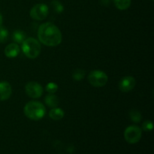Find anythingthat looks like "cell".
Returning <instances> with one entry per match:
<instances>
[{
    "instance_id": "cell-11",
    "label": "cell",
    "mask_w": 154,
    "mask_h": 154,
    "mask_svg": "<svg viewBox=\"0 0 154 154\" xmlns=\"http://www.w3.org/2000/svg\"><path fill=\"white\" fill-rule=\"evenodd\" d=\"M65 112L63 109L56 107L53 108L49 112V117L54 120H60L64 117Z\"/></svg>"
},
{
    "instance_id": "cell-22",
    "label": "cell",
    "mask_w": 154,
    "mask_h": 154,
    "mask_svg": "<svg viewBox=\"0 0 154 154\" xmlns=\"http://www.w3.org/2000/svg\"><path fill=\"white\" fill-rule=\"evenodd\" d=\"M2 21H3V17H2V15L1 12H0V26H2Z\"/></svg>"
},
{
    "instance_id": "cell-17",
    "label": "cell",
    "mask_w": 154,
    "mask_h": 154,
    "mask_svg": "<svg viewBox=\"0 0 154 154\" xmlns=\"http://www.w3.org/2000/svg\"><path fill=\"white\" fill-rule=\"evenodd\" d=\"M51 6L54 11L57 14H60L64 11V6L58 0H54L51 2Z\"/></svg>"
},
{
    "instance_id": "cell-18",
    "label": "cell",
    "mask_w": 154,
    "mask_h": 154,
    "mask_svg": "<svg viewBox=\"0 0 154 154\" xmlns=\"http://www.w3.org/2000/svg\"><path fill=\"white\" fill-rule=\"evenodd\" d=\"M58 85H57L56 83L54 82H50L45 87V90L48 92V93H51V94H54L57 92L58 90Z\"/></svg>"
},
{
    "instance_id": "cell-3",
    "label": "cell",
    "mask_w": 154,
    "mask_h": 154,
    "mask_svg": "<svg viewBox=\"0 0 154 154\" xmlns=\"http://www.w3.org/2000/svg\"><path fill=\"white\" fill-rule=\"evenodd\" d=\"M22 51L29 59H35L40 55L42 47L40 42L34 38H27L22 44Z\"/></svg>"
},
{
    "instance_id": "cell-10",
    "label": "cell",
    "mask_w": 154,
    "mask_h": 154,
    "mask_svg": "<svg viewBox=\"0 0 154 154\" xmlns=\"http://www.w3.org/2000/svg\"><path fill=\"white\" fill-rule=\"evenodd\" d=\"M5 55L8 57V58H15L19 55L20 52V48L19 45L16 43H11L8 45L6 46L5 48Z\"/></svg>"
},
{
    "instance_id": "cell-2",
    "label": "cell",
    "mask_w": 154,
    "mask_h": 154,
    "mask_svg": "<svg viewBox=\"0 0 154 154\" xmlns=\"http://www.w3.org/2000/svg\"><path fill=\"white\" fill-rule=\"evenodd\" d=\"M23 111L27 118L34 121H38L45 117L46 108L42 102L38 101H30L25 105Z\"/></svg>"
},
{
    "instance_id": "cell-1",
    "label": "cell",
    "mask_w": 154,
    "mask_h": 154,
    "mask_svg": "<svg viewBox=\"0 0 154 154\" xmlns=\"http://www.w3.org/2000/svg\"><path fill=\"white\" fill-rule=\"evenodd\" d=\"M37 35L39 42L48 47L58 46L63 40L60 29L50 22L42 23L38 29Z\"/></svg>"
},
{
    "instance_id": "cell-7",
    "label": "cell",
    "mask_w": 154,
    "mask_h": 154,
    "mask_svg": "<svg viewBox=\"0 0 154 154\" xmlns=\"http://www.w3.org/2000/svg\"><path fill=\"white\" fill-rule=\"evenodd\" d=\"M25 92L29 97L38 99L43 95L44 89L42 86L36 81H29L26 84Z\"/></svg>"
},
{
    "instance_id": "cell-14",
    "label": "cell",
    "mask_w": 154,
    "mask_h": 154,
    "mask_svg": "<svg viewBox=\"0 0 154 154\" xmlns=\"http://www.w3.org/2000/svg\"><path fill=\"white\" fill-rule=\"evenodd\" d=\"M12 38L14 41L15 43L17 44V45L18 44H22L23 41L26 38V33L23 31H21V30H16L13 32Z\"/></svg>"
},
{
    "instance_id": "cell-15",
    "label": "cell",
    "mask_w": 154,
    "mask_h": 154,
    "mask_svg": "<svg viewBox=\"0 0 154 154\" xmlns=\"http://www.w3.org/2000/svg\"><path fill=\"white\" fill-rule=\"evenodd\" d=\"M129 117L131 120L135 123H138L141 121L142 119V115L141 112L137 109H132L129 111Z\"/></svg>"
},
{
    "instance_id": "cell-21",
    "label": "cell",
    "mask_w": 154,
    "mask_h": 154,
    "mask_svg": "<svg viewBox=\"0 0 154 154\" xmlns=\"http://www.w3.org/2000/svg\"><path fill=\"white\" fill-rule=\"evenodd\" d=\"M74 150H75V147H73V145H69V147L67 148V151L69 152V153H72L74 152Z\"/></svg>"
},
{
    "instance_id": "cell-6",
    "label": "cell",
    "mask_w": 154,
    "mask_h": 154,
    "mask_svg": "<svg viewBox=\"0 0 154 154\" xmlns=\"http://www.w3.org/2000/svg\"><path fill=\"white\" fill-rule=\"evenodd\" d=\"M49 8L44 3H38L33 6L29 12L30 17L35 20H43L48 17Z\"/></svg>"
},
{
    "instance_id": "cell-12",
    "label": "cell",
    "mask_w": 154,
    "mask_h": 154,
    "mask_svg": "<svg viewBox=\"0 0 154 154\" xmlns=\"http://www.w3.org/2000/svg\"><path fill=\"white\" fill-rule=\"evenodd\" d=\"M45 102L50 108H56L59 105V98L56 95L48 93L45 98Z\"/></svg>"
},
{
    "instance_id": "cell-23",
    "label": "cell",
    "mask_w": 154,
    "mask_h": 154,
    "mask_svg": "<svg viewBox=\"0 0 154 154\" xmlns=\"http://www.w3.org/2000/svg\"><path fill=\"white\" fill-rule=\"evenodd\" d=\"M150 1H153V0H150Z\"/></svg>"
},
{
    "instance_id": "cell-19",
    "label": "cell",
    "mask_w": 154,
    "mask_h": 154,
    "mask_svg": "<svg viewBox=\"0 0 154 154\" xmlns=\"http://www.w3.org/2000/svg\"><path fill=\"white\" fill-rule=\"evenodd\" d=\"M8 38V31L5 27L0 26V43H5Z\"/></svg>"
},
{
    "instance_id": "cell-20",
    "label": "cell",
    "mask_w": 154,
    "mask_h": 154,
    "mask_svg": "<svg viewBox=\"0 0 154 154\" xmlns=\"http://www.w3.org/2000/svg\"><path fill=\"white\" fill-rule=\"evenodd\" d=\"M153 122L150 120H146L142 124V129L145 132H150L153 130Z\"/></svg>"
},
{
    "instance_id": "cell-13",
    "label": "cell",
    "mask_w": 154,
    "mask_h": 154,
    "mask_svg": "<svg viewBox=\"0 0 154 154\" xmlns=\"http://www.w3.org/2000/svg\"><path fill=\"white\" fill-rule=\"evenodd\" d=\"M113 2L117 9L120 11H124L130 7L132 0H113Z\"/></svg>"
},
{
    "instance_id": "cell-4",
    "label": "cell",
    "mask_w": 154,
    "mask_h": 154,
    "mask_svg": "<svg viewBox=\"0 0 154 154\" xmlns=\"http://www.w3.org/2000/svg\"><path fill=\"white\" fill-rule=\"evenodd\" d=\"M89 83L94 87H102L106 85L108 77L102 70H93L89 73L87 77Z\"/></svg>"
},
{
    "instance_id": "cell-16",
    "label": "cell",
    "mask_w": 154,
    "mask_h": 154,
    "mask_svg": "<svg viewBox=\"0 0 154 154\" xmlns=\"http://www.w3.org/2000/svg\"><path fill=\"white\" fill-rule=\"evenodd\" d=\"M86 76V72L84 69H77L74 70L73 73H72V78L74 81H80L84 78Z\"/></svg>"
},
{
    "instance_id": "cell-8",
    "label": "cell",
    "mask_w": 154,
    "mask_h": 154,
    "mask_svg": "<svg viewBox=\"0 0 154 154\" xmlns=\"http://www.w3.org/2000/svg\"><path fill=\"white\" fill-rule=\"evenodd\" d=\"M136 80L132 76H125L119 82V89L123 93H129L135 88Z\"/></svg>"
},
{
    "instance_id": "cell-9",
    "label": "cell",
    "mask_w": 154,
    "mask_h": 154,
    "mask_svg": "<svg viewBox=\"0 0 154 154\" xmlns=\"http://www.w3.org/2000/svg\"><path fill=\"white\" fill-rule=\"evenodd\" d=\"M12 94L11 85L8 81L0 82V101H6Z\"/></svg>"
},
{
    "instance_id": "cell-5",
    "label": "cell",
    "mask_w": 154,
    "mask_h": 154,
    "mask_svg": "<svg viewBox=\"0 0 154 154\" xmlns=\"http://www.w3.org/2000/svg\"><path fill=\"white\" fill-rule=\"evenodd\" d=\"M142 129L138 126H129L125 129L124 138L129 144H136L141 140Z\"/></svg>"
}]
</instances>
